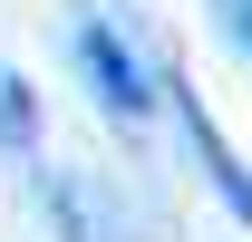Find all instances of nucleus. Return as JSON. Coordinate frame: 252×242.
I'll list each match as a JSON object with an SVG mask.
<instances>
[{
  "label": "nucleus",
  "instance_id": "obj_1",
  "mask_svg": "<svg viewBox=\"0 0 252 242\" xmlns=\"http://www.w3.org/2000/svg\"><path fill=\"white\" fill-rule=\"evenodd\" d=\"M78 68H88L97 107H107L117 126H146V117H156V78H146V59L117 39V20H78Z\"/></svg>",
  "mask_w": 252,
  "mask_h": 242
},
{
  "label": "nucleus",
  "instance_id": "obj_2",
  "mask_svg": "<svg viewBox=\"0 0 252 242\" xmlns=\"http://www.w3.org/2000/svg\"><path fill=\"white\" fill-rule=\"evenodd\" d=\"M175 107H185V136H194V155H204V175H214V194H223V204H233V213L252 223V165H243L233 146H223V126L204 117L194 97H175Z\"/></svg>",
  "mask_w": 252,
  "mask_h": 242
},
{
  "label": "nucleus",
  "instance_id": "obj_3",
  "mask_svg": "<svg viewBox=\"0 0 252 242\" xmlns=\"http://www.w3.org/2000/svg\"><path fill=\"white\" fill-rule=\"evenodd\" d=\"M0 146H10V155L39 146V97H30V78H20V68H0Z\"/></svg>",
  "mask_w": 252,
  "mask_h": 242
},
{
  "label": "nucleus",
  "instance_id": "obj_4",
  "mask_svg": "<svg viewBox=\"0 0 252 242\" xmlns=\"http://www.w3.org/2000/svg\"><path fill=\"white\" fill-rule=\"evenodd\" d=\"M223 30H233V39L252 49V0H223Z\"/></svg>",
  "mask_w": 252,
  "mask_h": 242
}]
</instances>
